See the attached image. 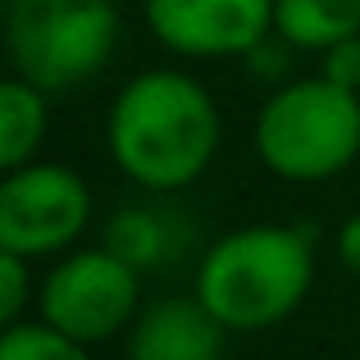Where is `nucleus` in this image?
<instances>
[{"label":"nucleus","mask_w":360,"mask_h":360,"mask_svg":"<svg viewBox=\"0 0 360 360\" xmlns=\"http://www.w3.org/2000/svg\"><path fill=\"white\" fill-rule=\"evenodd\" d=\"M219 146V110L196 78L155 69L132 78L110 110V150L146 192L196 183Z\"/></svg>","instance_id":"obj_1"},{"label":"nucleus","mask_w":360,"mask_h":360,"mask_svg":"<svg viewBox=\"0 0 360 360\" xmlns=\"http://www.w3.org/2000/svg\"><path fill=\"white\" fill-rule=\"evenodd\" d=\"M315 278L306 229H242L210 246L196 269V297L224 328H269L301 306Z\"/></svg>","instance_id":"obj_2"},{"label":"nucleus","mask_w":360,"mask_h":360,"mask_svg":"<svg viewBox=\"0 0 360 360\" xmlns=\"http://www.w3.org/2000/svg\"><path fill=\"white\" fill-rule=\"evenodd\" d=\"M255 146L264 165L292 183L342 174L360 150V96L328 78L292 82L260 110Z\"/></svg>","instance_id":"obj_3"},{"label":"nucleus","mask_w":360,"mask_h":360,"mask_svg":"<svg viewBox=\"0 0 360 360\" xmlns=\"http://www.w3.org/2000/svg\"><path fill=\"white\" fill-rule=\"evenodd\" d=\"M5 41L18 78L69 91L96 78L115 51V0H5Z\"/></svg>","instance_id":"obj_4"},{"label":"nucleus","mask_w":360,"mask_h":360,"mask_svg":"<svg viewBox=\"0 0 360 360\" xmlns=\"http://www.w3.org/2000/svg\"><path fill=\"white\" fill-rule=\"evenodd\" d=\"M91 214V192L64 165H23L0 183V251L51 255L64 251Z\"/></svg>","instance_id":"obj_5"},{"label":"nucleus","mask_w":360,"mask_h":360,"mask_svg":"<svg viewBox=\"0 0 360 360\" xmlns=\"http://www.w3.org/2000/svg\"><path fill=\"white\" fill-rule=\"evenodd\" d=\"M137 269L110 246L73 251L41 288V319L78 342H101L137 315Z\"/></svg>","instance_id":"obj_6"},{"label":"nucleus","mask_w":360,"mask_h":360,"mask_svg":"<svg viewBox=\"0 0 360 360\" xmlns=\"http://www.w3.org/2000/svg\"><path fill=\"white\" fill-rule=\"evenodd\" d=\"M146 23L178 55H251L274 23V0H146Z\"/></svg>","instance_id":"obj_7"},{"label":"nucleus","mask_w":360,"mask_h":360,"mask_svg":"<svg viewBox=\"0 0 360 360\" xmlns=\"http://www.w3.org/2000/svg\"><path fill=\"white\" fill-rule=\"evenodd\" d=\"M128 360H224V324L201 297H165L137 315Z\"/></svg>","instance_id":"obj_8"},{"label":"nucleus","mask_w":360,"mask_h":360,"mask_svg":"<svg viewBox=\"0 0 360 360\" xmlns=\"http://www.w3.org/2000/svg\"><path fill=\"white\" fill-rule=\"evenodd\" d=\"M105 246L128 260L132 269H169L196 246V224L187 210L169 201H146V205H123L105 229Z\"/></svg>","instance_id":"obj_9"},{"label":"nucleus","mask_w":360,"mask_h":360,"mask_svg":"<svg viewBox=\"0 0 360 360\" xmlns=\"http://www.w3.org/2000/svg\"><path fill=\"white\" fill-rule=\"evenodd\" d=\"M274 27L288 46L328 51L360 37V0H274Z\"/></svg>","instance_id":"obj_10"},{"label":"nucleus","mask_w":360,"mask_h":360,"mask_svg":"<svg viewBox=\"0 0 360 360\" xmlns=\"http://www.w3.org/2000/svg\"><path fill=\"white\" fill-rule=\"evenodd\" d=\"M41 132H46L41 87H32L27 78L0 82V165H5V174L32 160V150L41 146Z\"/></svg>","instance_id":"obj_11"},{"label":"nucleus","mask_w":360,"mask_h":360,"mask_svg":"<svg viewBox=\"0 0 360 360\" xmlns=\"http://www.w3.org/2000/svg\"><path fill=\"white\" fill-rule=\"evenodd\" d=\"M0 360H87V352L55 324H9L0 338Z\"/></svg>","instance_id":"obj_12"},{"label":"nucleus","mask_w":360,"mask_h":360,"mask_svg":"<svg viewBox=\"0 0 360 360\" xmlns=\"http://www.w3.org/2000/svg\"><path fill=\"white\" fill-rule=\"evenodd\" d=\"M23 306H27V255L0 251V319L18 324Z\"/></svg>","instance_id":"obj_13"},{"label":"nucleus","mask_w":360,"mask_h":360,"mask_svg":"<svg viewBox=\"0 0 360 360\" xmlns=\"http://www.w3.org/2000/svg\"><path fill=\"white\" fill-rule=\"evenodd\" d=\"M324 78L347 87V91H360V37H347V41L328 46L324 51Z\"/></svg>","instance_id":"obj_14"},{"label":"nucleus","mask_w":360,"mask_h":360,"mask_svg":"<svg viewBox=\"0 0 360 360\" xmlns=\"http://www.w3.org/2000/svg\"><path fill=\"white\" fill-rule=\"evenodd\" d=\"M338 255H342V264L360 278V214L342 224V233H338Z\"/></svg>","instance_id":"obj_15"}]
</instances>
